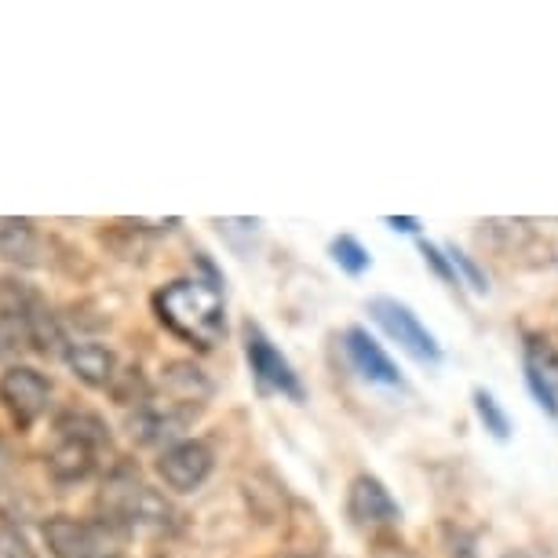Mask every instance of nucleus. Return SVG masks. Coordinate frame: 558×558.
I'll return each mask as SVG.
<instances>
[{
    "label": "nucleus",
    "mask_w": 558,
    "mask_h": 558,
    "mask_svg": "<svg viewBox=\"0 0 558 558\" xmlns=\"http://www.w3.org/2000/svg\"><path fill=\"white\" fill-rule=\"evenodd\" d=\"M154 311H157V322H161L168 332L179 336L183 343L197 347V351H213L227 336L223 292L213 289L202 278H179L172 286L157 289Z\"/></svg>",
    "instance_id": "nucleus-1"
},
{
    "label": "nucleus",
    "mask_w": 558,
    "mask_h": 558,
    "mask_svg": "<svg viewBox=\"0 0 558 558\" xmlns=\"http://www.w3.org/2000/svg\"><path fill=\"white\" fill-rule=\"evenodd\" d=\"M102 522H110L113 530H168L172 525V504L161 493L143 486L140 478L113 475L102 486Z\"/></svg>",
    "instance_id": "nucleus-2"
},
{
    "label": "nucleus",
    "mask_w": 558,
    "mask_h": 558,
    "mask_svg": "<svg viewBox=\"0 0 558 558\" xmlns=\"http://www.w3.org/2000/svg\"><path fill=\"white\" fill-rule=\"evenodd\" d=\"M368 318L384 329V336L391 343H398L402 351L420 365H438L441 362V343L435 340V332L416 318V311L409 303L395 296H373L368 300Z\"/></svg>",
    "instance_id": "nucleus-3"
},
{
    "label": "nucleus",
    "mask_w": 558,
    "mask_h": 558,
    "mask_svg": "<svg viewBox=\"0 0 558 558\" xmlns=\"http://www.w3.org/2000/svg\"><path fill=\"white\" fill-rule=\"evenodd\" d=\"M45 544L56 558H113L110 544L118 530L110 522H88L73 514H51L45 522Z\"/></svg>",
    "instance_id": "nucleus-4"
},
{
    "label": "nucleus",
    "mask_w": 558,
    "mask_h": 558,
    "mask_svg": "<svg viewBox=\"0 0 558 558\" xmlns=\"http://www.w3.org/2000/svg\"><path fill=\"white\" fill-rule=\"evenodd\" d=\"M245 357L263 395H286L292 402H303V384H300L296 368H292L289 357L270 343V336L252 322L245 325Z\"/></svg>",
    "instance_id": "nucleus-5"
},
{
    "label": "nucleus",
    "mask_w": 558,
    "mask_h": 558,
    "mask_svg": "<svg viewBox=\"0 0 558 558\" xmlns=\"http://www.w3.org/2000/svg\"><path fill=\"white\" fill-rule=\"evenodd\" d=\"M213 468L216 457L202 438H179L172 446H165L161 457H157V475H161V482L172 493L202 489L208 475H213Z\"/></svg>",
    "instance_id": "nucleus-6"
},
{
    "label": "nucleus",
    "mask_w": 558,
    "mask_h": 558,
    "mask_svg": "<svg viewBox=\"0 0 558 558\" xmlns=\"http://www.w3.org/2000/svg\"><path fill=\"white\" fill-rule=\"evenodd\" d=\"M51 384L34 365H8L0 376V402L19 427H34L48 409Z\"/></svg>",
    "instance_id": "nucleus-7"
},
{
    "label": "nucleus",
    "mask_w": 558,
    "mask_h": 558,
    "mask_svg": "<svg viewBox=\"0 0 558 558\" xmlns=\"http://www.w3.org/2000/svg\"><path fill=\"white\" fill-rule=\"evenodd\" d=\"M347 519L357 530H391V525L402 522V508L380 478L362 471L347 486Z\"/></svg>",
    "instance_id": "nucleus-8"
},
{
    "label": "nucleus",
    "mask_w": 558,
    "mask_h": 558,
    "mask_svg": "<svg viewBox=\"0 0 558 558\" xmlns=\"http://www.w3.org/2000/svg\"><path fill=\"white\" fill-rule=\"evenodd\" d=\"M343 351H347V362L354 365V373L362 376V380L376 384V387H398L402 391L405 387V376L402 368H398L391 357H387V351L380 343L368 336L362 325H351V329L343 332Z\"/></svg>",
    "instance_id": "nucleus-9"
},
{
    "label": "nucleus",
    "mask_w": 558,
    "mask_h": 558,
    "mask_svg": "<svg viewBox=\"0 0 558 558\" xmlns=\"http://www.w3.org/2000/svg\"><path fill=\"white\" fill-rule=\"evenodd\" d=\"M62 362H66L70 373L77 376L84 387H92V391H113V384H118V376H121L118 354H113L107 343H92V340L70 343Z\"/></svg>",
    "instance_id": "nucleus-10"
},
{
    "label": "nucleus",
    "mask_w": 558,
    "mask_h": 558,
    "mask_svg": "<svg viewBox=\"0 0 558 558\" xmlns=\"http://www.w3.org/2000/svg\"><path fill=\"white\" fill-rule=\"evenodd\" d=\"M161 373L168 395H172V405L183 409V413H197V405H205L213 398V384L194 362H168Z\"/></svg>",
    "instance_id": "nucleus-11"
},
{
    "label": "nucleus",
    "mask_w": 558,
    "mask_h": 558,
    "mask_svg": "<svg viewBox=\"0 0 558 558\" xmlns=\"http://www.w3.org/2000/svg\"><path fill=\"white\" fill-rule=\"evenodd\" d=\"M40 238L34 230V219H0V259L12 267H37Z\"/></svg>",
    "instance_id": "nucleus-12"
},
{
    "label": "nucleus",
    "mask_w": 558,
    "mask_h": 558,
    "mask_svg": "<svg viewBox=\"0 0 558 558\" xmlns=\"http://www.w3.org/2000/svg\"><path fill=\"white\" fill-rule=\"evenodd\" d=\"M96 468V449L84 446V441L62 438L56 449L48 452V471L56 482H84Z\"/></svg>",
    "instance_id": "nucleus-13"
},
{
    "label": "nucleus",
    "mask_w": 558,
    "mask_h": 558,
    "mask_svg": "<svg viewBox=\"0 0 558 558\" xmlns=\"http://www.w3.org/2000/svg\"><path fill=\"white\" fill-rule=\"evenodd\" d=\"M59 435L62 438H73V441H84V446L99 449V446H110V427L102 424V416L96 413H84V409H73V413H62L56 420Z\"/></svg>",
    "instance_id": "nucleus-14"
},
{
    "label": "nucleus",
    "mask_w": 558,
    "mask_h": 558,
    "mask_svg": "<svg viewBox=\"0 0 558 558\" xmlns=\"http://www.w3.org/2000/svg\"><path fill=\"white\" fill-rule=\"evenodd\" d=\"M40 307H48L40 300V292L34 286L19 278H0V314H15V318H34Z\"/></svg>",
    "instance_id": "nucleus-15"
},
{
    "label": "nucleus",
    "mask_w": 558,
    "mask_h": 558,
    "mask_svg": "<svg viewBox=\"0 0 558 558\" xmlns=\"http://www.w3.org/2000/svg\"><path fill=\"white\" fill-rule=\"evenodd\" d=\"M471 402H475V416L482 420V427H486L493 438H497V441L511 438V416L504 413V405L493 398V391H486V387H475V391H471Z\"/></svg>",
    "instance_id": "nucleus-16"
},
{
    "label": "nucleus",
    "mask_w": 558,
    "mask_h": 558,
    "mask_svg": "<svg viewBox=\"0 0 558 558\" xmlns=\"http://www.w3.org/2000/svg\"><path fill=\"white\" fill-rule=\"evenodd\" d=\"M329 256H332L336 267H340L343 274H351V278H357V274H365L368 267H373V256H368V248L354 234L332 238L329 241Z\"/></svg>",
    "instance_id": "nucleus-17"
},
{
    "label": "nucleus",
    "mask_w": 558,
    "mask_h": 558,
    "mask_svg": "<svg viewBox=\"0 0 558 558\" xmlns=\"http://www.w3.org/2000/svg\"><path fill=\"white\" fill-rule=\"evenodd\" d=\"M23 351H34L29 343V325L15 314H0V362H15Z\"/></svg>",
    "instance_id": "nucleus-18"
},
{
    "label": "nucleus",
    "mask_w": 558,
    "mask_h": 558,
    "mask_svg": "<svg viewBox=\"0 0 558 558\" xmlns=\"http://www.w3.org/2000/svg\"><path fill=\"white\" fill-rule=\"evenodd\" d=\"M525 387H530V395L536 398V405H541L551 420H558V387L547 380L533 362H525Z\"/></svg>",
    "instance_id": "nucleus-19"
},
{
    "label": "nucleus",
    "mask_w": 558,
    "mask_h": 558,
    "mask_svg": "<svg viewBox=\"0 0 558 558\" xmlns=\"http://www.w3.org/2000/svg\"><path fill=\"white\" fill-rule=\"evenodd\" d=\"M446 256L452 259V267H457V278L463 274V281H468V286L475 289V292H489V278L482 274V267L468 256V252L457 248V245H446Z\"/></svg>",
    "instance_id": "nucleus-20"
},
{
    "label": "nucleus",
    "mask_w": 558,
    "mask_h": 558,
    "mask_svg": "<svg viewBox=\"0 0 558 558\" xmlns=\"http://www.w3.org/2000/svg\"><path fill=\"white\" fill-rule=\"evenodd\" d=\"M420 256H424V263L438 274L441 281H446V286H460L457 267H452V259H449L438 245H430V241H420Z\"/></svg>",
    "instance_id": "nucleus-21"
},
{
    "label": "nucleus",
    "mask_w": 558,
    "mask_h": 558,
    "mask_svg": "<svg viewBox=\"0 0 558 558\" xmlns=\"http://www.w3.org/2000/svg\"><path fill=\"white\" fill-rule=\"evenodd\" d=\"M0 558H40V555L26 541V533H19L15 525H0Z\"/></svg>",
    "instance_id": "nucleus-22"
},
{
    "label": "nucleus",
    "mask_w": 558,
    "mask_h": 558,
    "mask_svg": "<svg viewBox=\"0 0 558 558\" xmlns=\"http://www.w3.org/2000/svg\"><path fill=\"white\" fill-rule=\"evenodd\" d=\"M525 362H533L541 373L558 387V351L555 347H547V343H530L525 347Z\"/></svg>",
    "instance_id": "nucleus-23"
},
{
    "label": "nucleus",
    "mask_w": 558,
    "mask_h": 558,
    "mask_svg": "<svg viewBox=\"0 0 558 558\" xmlns=\"http://www.w3.org/2000/svg\"><path fill=\"white\" fill-rule=\"evenodd\" d=\"M384 223L391 227V230H398V234H416V230H420V219L416 216H387Z\"/></svg>",
    "instance_id": "nucleus-24"
},
{
    "label": "nucleus",
    "mask_w": 558,
    "mask_h": 558,
    "mask_svg": "<svg viewBox=\"0 0 558 558\" xmlns=\"http://www.w3.org/2000/svg\"><path fill=\"white\" fill-rule=\"evenodd\" d=\"M500 558H533L530 551H508V555H500Z\"/></svg>",
    "instance_id": "nucleus-25"
},
{
    "label": "nucleus",
    "mask_w": 558,
    "mask_h": 558,
    "mask_svg": "<svg viewBox=\"0 0 558 558\" xmlns=\"http://www.w3.org/2000/svg\"><path fill=\"white\" fill-rule=\"evenodd\" d=\"M286 558H303V555H286Z\"/></svg>",
    "instance_id": "nucleus-26"
},
{
    "label": "nucleus",
    "mask_w": 558,
    "mask_h": 558,
    "mask_svg": "<svg viewBox=\"0 0 558 558\" xmlns=\"http://www.w3.org/2000/svg\"><path fill=\"white\" fill-rule=\"evenodd\" d=\"M113 558H118V555H113Z\"/></svg>",
    "instance_id": "nucleus-27"
}]
</instances>
